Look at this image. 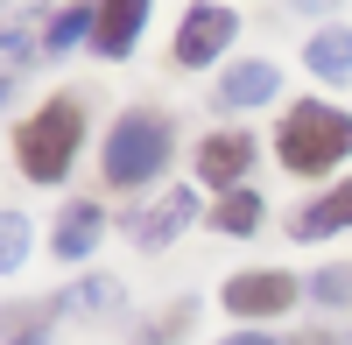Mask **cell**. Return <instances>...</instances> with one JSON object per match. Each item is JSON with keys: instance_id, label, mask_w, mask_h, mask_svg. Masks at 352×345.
<instances>
[{"instance_id": "cell-7", "label": "cell", "mask_w": 352, "mask_h": 345, "mask_svg": "<svg viewBox=\"0 0 352 345\" xmlns=\"http://www.w3.org/2000/svg\"><path fill=\"white\" fill-rule=\"evenodd\" d=\"M141 21H148V0H99V8H92V43H99V56H127L134 36H141Z\"/></svg>"}, {"instance_id": "cell-9", "label": "cell", "mask_w": 352, "mask_h": 345, "mask_svg": "<svg viewBox=\"0 0 352 345\" xmlns=\"http://www.w3.org/2000/svg\"><path fill=\"white\" fill-rule=\"evenodd\" d=\"M282 92V71L268 64V56H247V64H232L219 78V106H261V99H275Z\"/></svg>"}, {"instance_id": "cell-22", "label": "cell", "mask_w": 352, "mask_h": 345, "mask_svg": "<svg viewBox=\"0 0 352 345\" xmlns=\"http://www.w3.org/2000/svg\"><path fill=\"white\" fill-rule=\"evenodd\" d=\"M296 8H303V14H324V8H338V0H296Z\"/></svg>"}, {"instance_id": "cell-11", "label": "cell", "mask_w": 352, "mask_h": 345, "mask_svg": "<svg viewBox=\"0 0 352 345\" xmlns=\"http://www.w3.org/2000/svg\"><path fill=\"white\" fill-rule=\"evenodd\" d=\"M303 64H310V78L345 85V78H352V28H317L310 49H303Z\"/></svg>"}, {"instance_id": "cell-21", "label": "cell", "mask_w": 352, "mask_h": 345, "mask_svg": "<svg viewBox=\"0 0 352 345\" xmlns=\"http://www.w3.org/2000/svg\"><path fill=\"white\" fill-rule=\"evenodd\" d=\"M296 345H345V338H338V331H303Z\"/></svg>"}, {"instance_id": "cell-3", "label": "cell", "mask_w": 352, "mask_h": 345, "mask_svg": "<svg viewBox=\"0 0 352 345\" xmlns=\"http://www.w3.org/2000/svg\"><path fill=\"white\" fill-rule=\"evenodd\" d=\"M162 162H169V120H162V113H148V106L120 113L113 134H106V183L134 190V183H148Z\"/></svg>"}, {"instance_id": "cell-5", "label": "cell", "mask_w": 352, "mask_h": 345, "mask_svg": "<svg viewBox=\"0 0 352 345\" xmlns=\"http://www.w3.org/2000/svg\"><path fill=\"white\" fill-rule=\"evenodd\" d=\"M232 8H190L184 14V28H176V64L184 71H197V64H212V56L232 43Z\"/></svg>"}, {"instance_id": "cell-4", "label": "cell", "mask_w": 352, "mask_h": 345, "mask_svg": "<svg viewBox=\"0 0 352 345\" xmlns=\"http://www.w3.org/2000/svg\"><path fill=\"white\" fill-rule=\"evenodd\" d=\"M289 303H296V282H289L282 268H254V275L226 282V310L232 318H282Z\"/></svg>"}, {"instance_id": "cell-13", "label": "cell", "mask_w": 352, "mask_h": 345, "mask_svg": "<svg viewBox=\"0 0 352 345\" xmlns=\"http://www.w3.org/2000/svg\"><path fill=\"white\" fill-rule=\"evenodd\" d=\"M64 310V296H43V303H0V338L8 345H43L50 318Z\"/></svg>"}, {"instance_id": "cell-1", "label": "cell", "mask_w": 352, "mask_h": 345, "mask_svg": "<svg viewBox=\"0 0 352 345\" xmlns=\"http://www.w3.org/2000/svg\"><path fill=\"white\" fill-rule=\"evenodd\" d=\"M78 134H85V106L78 99H50L36 120H21L14 134V162L28 183H64V169L78 155Z\"/></svg>"}, {"instance_id": "cell-23", "label": "cell", "mask_w": 352, "mask_h": 345, "mask_svg": "<svg viewBox=\"0 0 352 345\" xmlns=\"http://www.w3.org/2000/svg\"><path fill=\"white\" fill-rule=\"evenodd\" d=\"M0 99H8V78H0Z\"/></svg>"}, {"instance_id": "cell-20", "label": "cell", "mask_w": 352, "mask_h": 345, "mask_svg": "<svg viewBox=\"0 0 352 345\" xmlns=\"http://www.w3.org/2000/svg\"><path fill=\"white\" fill-rule=\"evenodd\" d=\"M219 345H275V338H261V331H232V338H219Z\"/></svg>"}, {"instance_id": "cell-19", "label": "cell", "mask_w": 352, "mask_h": 345, "mask_svg": "<svg viewBox=\"0 0 352 345\" xmlns=\"http://www.w3.org/2000/svg\"><path fill=\"white\" fill-rule=\"evenodd\" d=\"M352 296V268H324L317 275V303H345Z\"/></svg>"}, {"instance_id": "cell-14", "label": "cell", "mask_w": 352, "mask_h": 345, "mask_svg": "<svg viewBox=\"0 0 352 345\" xmlns=\"http://www.w3.org/2000/svg\"><path fill=\"white\" fill-rule=\"evenodd\" d=\"M64 310H85V318H106V310H120V282H78V289H64Z\"/></svg>"}, {"instance_id": "cell-17", "label": "cell", "mask_w": 352, "mask_h": 345, "mask_svg": "<svg viewBox=\"0 0 352 345\" xmlns=\"http://www.w3.org/2000/svg\"><path fill=\"white\" fill-rule=\"evenodd\" d=\"M28 261V219L21 212H0V275Z\"/></svg>"}, {"instance_id": "cell-18", "label": "cell", "mask_w": 352, "mask_h": 345, "mask_svg": "<svg viewBox=\"0 0 352 345\" xmlns=\"http://www.w3.org/2000/svg\"><path fill=\"white\" fill-rule=\"evenodd\" d=\"M184 324H190V303H176V310H169V318H162L155 331H141L134 345H176V338H184Z\"/></svg>"}, {"instance_id": "cell-10", "label": "cell", "mask_w": 352, "mask_h": 345, "mask_svg": "<svg viewBox=\"0 0 352 345\" xmlns=\"http://www.w3.org/2000/svg\"><path fill=\"white\" fill-rule=\"evenodd\" d=\"M99 233H106V212L99 205H71L64 219H56V261H85V254H92L99 247Z\"/></svg>"}, {"instance_id": "cell-15", "label": "cell", "mask_w": 352, "mask_h": 345, "mask_svg": "<svg viewBox=\"0 0 352 345\" xmlns=\"http://www.w3.org/2000/svg\"><path fill=\"white\" fill-rule=\"evenodd\" d=\"M85 36H92V8H64V14L50 21V36H43V49H50V56H64V49H78Z\"/></svg>"}, {"instance_id": "cell-2", "label": "cell", "mask_w": 352, "mask_h": 345, "mask_svg": "<svg viewBox=\"0 0 352 345\" xmlns=\"http://www.w3.org/2000/svg\"><path fill=\"white\" fill-rule=\"evenodd\" d=\"M275 155L296 169V177H317V169H338L345 155H352V113H338V106H296L282 120V134H275Z\"/></svg>"}, {"instance_id": "cell-12", "label": "cell", "mask_w": 352, "mask_h": 345, "mask_svg": "<svg viewBox=\"0 0 352 345\" xmlns=\"http://www.w3.org/2000/svg\"><path fill=\"white\" fill-rule=\"evenodd\" d=\"M352 225V183H331L310 212H296V240H331Z\"/></svg>"}, {"instance_id": "cell-6", "label": "cell", "mask_w": 352, "mask_h": 345, "mask_svg": "<svg viewBox=\"0 0 352 345\" xmlns=\"http://www.w3.org/2000/svg\"><path fill=\"white\" fill-rule=\"evenodd\" d=\"M190 212H197V197H190V190H162L148 212H134V219H127V233H134L141 247H169V240L190 225Z\"/></svg>"}, {"instance_id": "cell-8", "label": "cell", "mask_w": 352, "mask_h": 345, "mask_svg": "<svg viewBox=\"0 0 352 345\" xmlns=\"http://www.w3.org/2000/svg\"><path fill=\"white\" fill-rule=\"evenodd\" d=\"M247 162H254V141L247 134H204V148H197V177L212 183V190H232L247 177Z\"/></svg>"}, {"instance_id": "cell-16", "label": "cell", "mask_w": 352, "mask_h": 345, "mask_svg": "<svg viewBox=\"0 0 352 345\" xmlns=\"http://www.w3.org/2000/svg\"><path fill=\"white\" fill-rule=\"evenodd\" d=\"M212 219H219V233H254V225H261V197L254 190H226V205Z\"/></svg>"}]
</instances>
